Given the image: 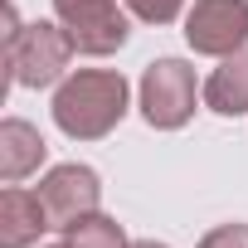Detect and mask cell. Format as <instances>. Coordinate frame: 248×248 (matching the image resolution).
<instances>
[{
	"mask_svg": "<svg viewBox=\"0 0 248 248\" xmlns=\"http://www.w3.org/2000/svg\"><path fill=\"white\" fill-rule=\"evenodd\" d=\"M127 112V78L112 68H83L54 93V122L73 141L107 137Z\"/></svg>",
	"mask_w": 248,
	"mask_h": 248,
	"instance_id": "cell-1",
	"label": "cell"
},
{
	"mask_svg": "<svg viewBox=\"0 0 248 248\" xmlns=\"http://www.w3.org/2000/svg\"><path fill=\"white\" fill-rule=\"evenodd\" d=\"M68 54H73V39L68 30L59 25H25L10 44H5V68H10V83L20 88H49L59 83V73L68 68Z\"/></svg>",
	"mask_w": 248,
	"mask_h": 248,
	"instance_id": "cell-2",
	"label": "cell"
},
{
	"mask_svg": "<svg viewBox=\"0 0 248 248\" xmlns=\"http://www.w3.org/2000/svg\"><path fill=\"white\" fill-rule=\"evenodd\" d=\"M141 112L161 132L185 127L195 112V68L185 59H156L141 73Z\"/></svg>",
	"mask_w": 248,
	"mask_h": 248,
	"instance_id": "cell-3",
	"label": "cell"
},
{
	"mask_svg": "<svg viewBox=\"0 0 248 248\" xmlns=\"http://www.w3.org/2000/svg\"><path fill=\"white\" fill-rule=\"evenodd\" d=\"M54 15L68 30L73 49L93 54V59L117 54L122 44H127V34H132L127 15L117 10V0H54Z\"/></svg>",
	"mask_w": 248,
	"mask_h": 248,
	"instance_id": "cell-4",
	"label": "cell"
},
{
	"mask_svg": "<svg viewBox=\"0 0 248 248\" xmlns=\"http://www.w3.org/2000/svg\"><path fill=\"white\" fill-rule=\"evenodd\" d=\"M185 39L195 54H238L248 44V0H195V10L185 15Z\"/></svg>",
	"mask_w": 248,
	"mask_h": 248,
	"instance_id": "cell-5",
	"label": "cell"
},
{
	"mask_svg": "<svg viewBox=\"0 0 248 248\" xmlns=\"http://www.w3.org/2000/svg\"><path fill=\"white\" fill-rule=\"evenodd\" d=\"M39 200H44L49 224L54 229H68L73 219H83V214L97 209V200H102L97 170H88V166H54L39 180Z\"/></svg>",
	"mask_w": 248,
	"mask_h": 248,
	"instance_id": "cell-6",
	"label": "cell"
},
{
	"mask_svg": "<svg viewBox=\"0 0 248 248\" xmlns=\"http://www.w3.org/2000/svg\"><path fill=\"white\" fill-rule=\"evenodd\" d=\"M44 229H54V224H49L39 195L15 190V185L0 195V248H30Z\"/></svg>",
	"mask_w": 248,
	"mask_h": 248,
	"instance_id": "cell-7",
	"label": "cell"
},
{
	"mask_svg": "<svg viewBox=\"0 0 248 248\" xmlns=\"http://www.w3.org/2000/svg\"><path fill=\"white\" fill-rule=\"evenodd\" d=\"M44 151H49V146H44V137L30 127V122H20V117L0 122V175H5L10 185L25 180L30 170H39Z\"/></svg>",
	"mask_w": 248,
	"mask_h": 248,
	"instance_id": "cell-8",
	"label": "cell"
},
{
	"mask_svg": "<svg viewBox=\"0 0 248 248\" xmlns=\"http://www.w3.org/2000/svg\"><path fill=\"white\" fill-rule=\"evenodd\" d=\"M204 102H209L219 117H243V112H248V54H243V49L229 54V59L209 73Z\"/></svg>",
	"mask_w": 248,
	"mask_h": 248,
	"instance_id": "cell-9",
	"label": "cell"
},
{
	"mask_svg": "<svg viewBox=\"0 0 248 248\" xmlns=\"http://www.w3.org/2000/svg\"><path fill=\"white\" fill-rule=\"evenodd\" d=\"M63 248H132V243H127V233H122L117 219L93 209V214H83V219H73L63 229Z\"/></svg>",
	"mask_w": 248,
	"mask_h": 248,
	"instance_id": "cell-10",
	"label": "cell"
},
{
	"mask_svg": "<svg viewBox=\"0 0 248 248\" xmlns=\"http://www.w3.org/2000/svg\"><path fill=\"white\" fill-rule=\"evenodd\" d=\"M127 5H132V15L146 20V25H170V20L180 15L185 0H127Z\"/></svg>",
	"mask_w": 248,
	"mask_h": 248,
	"instance_id": "cell-11",
	"label": "cell"
},
{
	"mask_svg": "<svg viewBox=\"0 0 248 248\" xmlns=\"http://www.w3.org/2000/svg\"><path fill=\"white\" fill-rule=\"evenodd\" d=\"M200 248H248V224H219L200 238Z\"/></svg>",
	"mask_w": 248,
	"mask_h": 248,
	"instance_id": "cell-12",
	"label": "cell"
},
{
	"mask_svg": "<svg viewBox=\"0 0 248 248\" xmlns=\"http://www.w3.org/2000/svg\"><path fill=\"white\" fill-rule=\"evenodd\" d=\"M132 248H166V243H156V238H141V243H132Z\"/></svg>",
	"mask_w": 248,
	"mask_h": 248,
	"instance_id": "cell-13",
	"label": "cell"
}]
</instances>
